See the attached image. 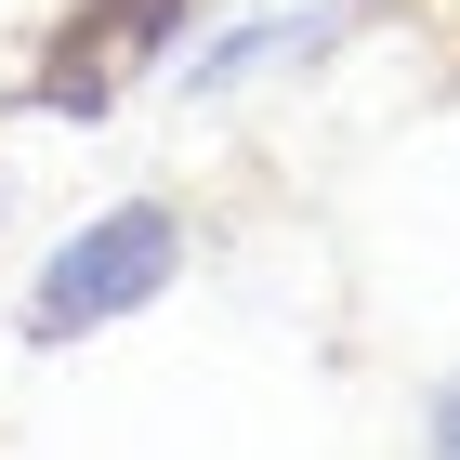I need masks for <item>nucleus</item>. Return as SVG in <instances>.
Wrapping results in <instances>:
<instances>
[{
    "instance_id": "f03ea898",
    "label": "nucleus",
    "mask_w": 460,
    "mask_h": 460,
    "mask_svg": "<svg viewBox=\"0 0 460 460\" xmlns=\"http://www.w3.org/2000/svg\"><path fill=\"white\" fill-rule=\"evenodd\" d=\"M184 27V0H79L66 27H53V66H40V106H66L93 119L119 93V79H145V53H172Z\"/></svg>"
},
{
    "instance_id": "7ed1b4c3",
    "label": "nucleus",
    "mask_w": 460,
    "mask_h": 460,
    "mask_svg": "<svg viewBox=\"0 0 460 460\" xmlns=\"http://www.w3.org/2000/svg\"><path fill=\"white\" fill-rule=\"evenodd\" d=\"M355 27V0H316V13H277V27H237L211 53V66H184V93H224V79H263V66H303V53H329V40Z\"/></svg>"
},
{
    "instance_id": "f257e3e1",
    "label": "nucleus",
    "mask_w": 460,
    "mask_h": 460,
    "mask_svg": "<svg viewBox=\"0 0 460 460\" xmlns=\"http://www.w3.org/2000/svg\"><path fill=\"white\" fill-rule=\"evenodd\" d=\"M172 263H184V211H172V198H119V211H93V224L27 277V342H79V329L158 303Z\"/></svg>"
},
{
    "instance_id": "20e7f679",
    "label": "nucleus",
    "mask_w": 460,
    "mask_h": 460,
    "mask_svg": "<svg viewBox=\"0 0 460 460\" xmlns=\"http://www.w3.org/2000/svg\"><path fill=\"white\" fill-rule=\"evenodd\" d=\"M421 434H434V447H460V394H434V421H421Z\"/></svg>"
}]
</instances>
